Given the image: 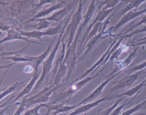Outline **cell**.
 <instances>
[{
	"mask_svg": "<svg viewBox=\"0 0 146 115\" xmlns=\"http://www.w3.org/2000/svg\"><path fill=\"white\" fill-rule=\"evenodd\" d=\"M96 1L97 0H91V3L88 6V10L84 16V20L82 23L79 24L71 45L68 49L66 50L64 60L68 68V77L70 76L72 72L74 71L76 64L77 56L75 50L79 38L83 30L88 25V23L94 14L95 11H96Z\"/></svg>",
	"mask_w": 146,
	"mask_h": 115,
	"instance_id": "obj_1",
	"label": "cell"
},
{
	"mask_svg": "<svg viewBox=\"0 0 146 115\" xmlns=\"http://www.w3.org/2000/svg\"><path fill=\"white\" fill-rule=\"evenodd\" d=\"M70 17H69L68 18L67 20V22L65 23L64 25L63 26V28H62V30L61 33L59 34V38L57 40V42L54 47V48L52 49V50L51 51V52L50 53L47 59H46L44 60V61L43 62V67H42V73L39 78V79L38 80L36 84L34 86V89H33V92L35 91L36 89H38L42 84V83H43V81L45 80V79H47L48 76L49 75L50 73L51 72V69L52 68V63L53 61L55 59L56 52L58 51V50L59 49V46H60V43L62 42V38L63 35V33L68 25V23L70 21Z\"/></svg>",
	"mask_w": 146,
	"mask_h": 115,
	"instance_id": "obj_2",
	"label": "cell"
},
{
	"mask_svg": "<svg viewBox=\"0 0 146 115\" xmlns=\"http://www.w3.org/2000/svg\"><path fill=\"white\" fill-rule=\"evenodd\" d=\"M103 67L98 71L95 75L94 76H90L85 79L80 80V81H76L74 83H71V85H70L69 88L67 89V90L60 92L59 93H57L56 95H55L53 96V100L51 103L52 104H58L59 102L61 101H66V100L68 98V101L70 100L71 96L76 93L77 91L80 90L81 88H82L86 84H87L88 82L91 81L92 80L94 79L95 77H96L98 76H99V73L103 71L106 67V66H103Z\"/></svg>",
	"mask_w": 146,
	"mask_h": 115,
	"instance_id": "obj_3",
	"label": "cell"
},
{
	"mask_svg": "<svg viewBox=\"0 0 146 115\" xmlns=\"http://www.w3.org/2000/svg\"><path fill=\"white\" fill-rule=\"evenodd\" d=\"M86 1L84 0H79L78 7L72 17L71 22L68 24L63 33L62 38L64 39L67 38L66 41V50L68 49L71 45L75 35V32L80 23L82 19V11L83 5L85 4Z\"/></svg>",
	"mask_w": 146,
	"mask_h": 115,
	"instance_id": "obj_4",
	"label": "cell"
},
{
	"mask_svg": "<svg viewBox=\"0 0 146 115\" xmlns=\"http://www.w3.org/2000/svg\"><path fill=\"white\" fill-rule=\"evenodd\" d=\"M67 83L66 84H67ZM66 84H60L59 85H55L54 83L46 86L43 89L40 91L37 94L29 97L27 98H23L21 102L17 103V105H21L24 106L26 109H28L31 106L36 104H42L46 102L50 98V96L58 88L64 86Z\"/></svg>",
	"mask_w": 146,
	"mask_h": 115,
	"instance_id": "obj_5",
	"label": "cell"
},
{
	"mask_svg": "<svg viewBox=\"0 0 146 115\" xmlns=\"http://www.w3.org/2000/svg\"><path fill=\"white\" fill-rule=\"evenodd\" d=\"M146 73V70H140L134 73H131L129 75H127L122 79L118 81H111L112 84H114L113 87L111 88L110 89L107 90L106 93H112L119 90L124 89L132 85L140 77H144V75Z\"/></svg>",
	"mask_w": 146,
	"mask_h": 115,
	"instance_id": "obj_6",
	"label": "cell"
},
{
	"mask_svg": "<svg viewBox=\"0 0 146 115\" xmlns=\"http://www.w3.org/2000/svg\"><path fill=\"white\" fill-rule=\"evenodd\" d=\"M34 0H12L10 6L8 7L13 17H17L25 13L34 5Z\"/></svg>",
	"mask_w": 146,
	"mask_h": 115,
	"instance_id": "obj_7",
	"label": "cell"
},
{
	"mask_svg": "<svg viewBox=\"0 0 146 115\" xmlns=\"http://www.w3.org/2000/svg\"><path fill=\"white\" fill-rule=\"evenodd\" d=\"M123 71H120L119 72H117L116 73H115L114 75H112L111 76H110V77H108V79H107L106 80H104L103 82H102L92 93H90V95H89L87 97H86L85 98H84L83 100H82L80 102L75 104V105L76 106V107L83 105V104H87L88 102H92L94 100H95L96 98H97L100 95H101L103 93V89L104 88V87L107 85V84L111 81V80L113 79L115 77H116L117 75H119L120 73H121Z\"/></svg>",
	"mask_w": 146,
	"mask_h": 115,
	"instance_id": "obj_8",
	"label": "cell"
},
{
	"mask_svg": "<svg viewBox=\"0 0 146 115\" xmlns=\"http://www.w3.org/2000/svg\"><path fill=\"white\" fill-rule=\"evenodd\" d=\"M139 48V46H136V47L133 50V51L129 52V54L127 56V57L125 59L117 61L116 63V65H115L114 69L107 75H105L106 76L105 77L107 79H108V77H110L112 75H114L115 73L119 72L120 71H123L124 69H126L127 67H128L131 64L132 61L135 58V57L136 56L137 51Z\"/></svg>",
	"mask_w": 146,
	"mask_h": 115,
	"instance_id": "obj_9",
	"label": "cell"
},
{
	"mask_svg": "<svg viewBox=\"0 0 146 115\" xmlns=\"http://www.w3.org/2000/svg\"><path fill=\"white\" fill-rule=\"evenodd\" d=\"M79 0H74L68 3L66 6L59 9L57 11L54 13L50 17H46L45 18L50 22H60L62 21V19L67 15L70 11H71L77 4Z\"/></svg>",
	"mask_w": 146,
	"mask_h": 115,
	"instance_id": "obj_10",
	"label": "cell"
},
{
	"mask_svg": "<svg viewBox=\"0 0 146 115\" xmlns=\"http://www.w3.org/2000/svg\"><path fill=\"white\" fill-rule=\"evenodd\" d=\"M114 9H108V10H105L104 9L102 8L101 10H100L99 11H98V14L96 16L95 18L94 19V20L92 22V23L88 26V27L87 28V29L86 30V32L84 34V35L82 38V41L80 43V46L79 47V48L78 50L77 51V54L80 51V50L82 48V47L83 44V43L87 37V36L88 35L89 32H90V31L91 30L92 27L94 26V25L97 23V22H103V20L107 17V16L110 14L112 13V12L113 11Z\"/></svg>",
	"mask_w": 146,
	"mask_h": 115,
	"instance_id": "obj_11",
	"label": "cell"
},
{
	"mask_svg": "<svg viewBox=\"0 0 146 115\" xmlns=\"http://www.w3.org/2000/svg\"><path fill=\"white\" fill-rule=\"evenodd\" d=\"M119 38H120V35L117 36L116 38H115L114 40L111 43V44L110 45L109 47L107 48V50L106 51V52L102 55V56L99 58V59L90 68H89L88 69H87V70L85 72V73H83L82 75H81L79 77L77 78L76 79L74 80V81H71V83H75V82H76V81H79V80L83 79L85 76H86L88 74H89V73H91V72H92V73H93L95 72L98 68H99L100 67H101L102 66H103V63H104V60H105V59H106V57H107V55H108L109 51H110V50L111 49V48L115 45V44L116 43V41L117 40V39H119Z\"/></svg>",
	"mask_w": 146,
	"mask_h": 115,
	"instance_id": "obj_12",
	"label": "cell"
},
{
	"mask_svg": "<svg viewBox=\"0 0 146 115\" xmlns=\"http://www.w3.org/2000/svg\"><path fill=\"white\" fill-rule=\"evenodd\" d=\"M145 13H146V8L140 11H135L130 10L128 11L127 13H125L123 15L121 19L115 25L111 27L112 31L113 32L116 31L118 29H119L123 26L125 25L128 22L135 19V18L139 17V16L143 14H145Z\"/></svg>",
	"mask_w": 146,
	"mask_h": 115,
	"instance_id": "obj_13",
	"label": "cell"
},
{
	"mask_svg": "<svg viewBox=\"0 0 146 115\" xmlns=\"http://www.w3.org/2000/svg\"><path fill=\"white\" fill-rule=\"evenodd\" d=\"M113 98H114V97H111V96H105L101 98H99L98 100H96L94 101L80 105V106H78L76 108H75L74 110H73L71 113H70L68 115H78V114H80L83 113L87 112L89 110H90L91 109H92V108H94V107H95V106H98V105H99L100 104H101L102 102H103L104 101H107V100H112V99H113Z\"/></svg>",
	"mask_w": 146,
	"mask_h": 115,
	"instance_id": "obj_14",
	"label": "cell"
},
{
	"mask_svg": "<svg viewBox=\"0 0 146 115\" xmlns=\"http://www.w3.org/2000/svg\"><path fill=\"white\" fill-rule=\"evenodd\" d=\"M103 30L101 31L100 32H99L96 35H95V36H94L93 38H92L87 43V44H86V46L83 47V48L76 55V56H77V58L79 57V55L81 54V52L84 50V48H86V50L85 51V53L84 54L83 56L82 57V58L80 59H79L78 61H81L83 59H84V57H86V56L91 51V50L101 40H102L103 39L107 38V37H109L110 35H107V36H103V34H104V32H103Z\"/></svg>",
	"mask_w": 146,
	"mask_h": 115,
	"instance_id": "obj_15",
	"label": "cell"
},
{
	"mask_svg": "<svg viewBox=\"0 0 146 115\" xmlns=\"http://www.w3.org/2000/svg\"><path fill=\"white\" fill-rule=\"evenodd\" d=\"M66 5V2L65 1L60 0L59 2H58V3H56L55 4L52 5L50 7H47V8H44V9H42V10L39 11L33 18H31V19H30L28 20H27L26 22V23H30V22H32V20L35 19L40 18H44V17H46V16L48 15L52 11H55L56 10H58V9H60L63 8V7H64V6Z\"/></svg>",
	"mask_w": 146,
	"mask_h": 115,
	"instance_id": "obj_16",
	"label": "cell"
},
{
	"mask_svg": "<svg viewBox=\"0 0 146 115\" xmlns=\"http://www.w3.org/2000/svg\"><path fill=\"white\" fill-rule=\"evenodd\" d=\"M23 40L28 42L31 43L42 44L39 42H36L31 40L30 39H28L27 38L23 36L19 31H18L17 30H16L14 28L10 29L7 31L6 36L4 38H3L2 39L0 40V44H2L4 42H8V41H11V40ZM42 45H43V44H42Z\"/></svg>",
	"mask_w": 146,
	"mask_h": 115,
	"instance_id": "obj_17",
	"label": "cell"
},
{
	"mask_svg": "<svg viewBox=\"0 0 146 115\" xmlns=\"http://www.w3.org/2000/svg\"><path fill=\"white\" fill-rule=\"evenodd\" d=\"M39 73L38 71H34L33 75L30 81V82L26 85V87L23 88V89L21 92V93L14 98V101L12 102L13 103L16 102L19 99L22 98V97L27 95L33 89L36 81L39 79Z\"/></svg>",
	"mask_w": 146,
	"mask_h": 115,
	"instance_id": "obj_18",
	"label": "cell"
},
{
	"mask_svg": "<svg viewBox=\"0 0 146 115\" xmlns=\"http://www.w3.org/2000/svg\"><path fill=\"white\" fill-rule=\"evenodd\" d=\"M21 29V25L13 18H7L0 20V30L2 31H8L10 29Z\"/></svg>",
	"mask_w": 146,
	"mask_h": 115,
	"instance_id": "obj_19",
	"label": "cell"
},
{
	"mask_svg": "<svg viewBox=\"0 0 146 115\" xmlns=\"http://www.w3.org/2000/svg\"><path fill=\"white\" fill-rule=\"evenodd\" d=\"M55 39V37L52 40L51 42V43L48 46L47 49L44 51L43 53H42L41 55L37 56H30V57L33 60V62L34 63V71H38V67L40 64L43 63V62L46 59V57L50 54V52L51 50L52 44L54 42V41Z\"/></svg>",
	"mask_w": 146,
	"mask_h": 115,
	"instance_id": "obj_20",
	"label": "cell"
},
{
	"mask_svg": "<svg viewBox=\"0 0 146 115\" xmlns=\"http://www.w3.org/2000/svg\"><path fill=\"white\" fill-rule=\"evenodd\" d=\"M62 49H61L60 51L59 52V53L58 54V55L57 56V58H56L55 64V65L53 69H52V71H51V72L49 74V75L51 76H55L60 63L62 61H63L64 59L66 52V42L64 41V39L63 38H62Z\"/></svg>",
	"mask_w": 146,
	"mask_h": 115,
	"instance_id": "obj_21",
	"label": "cell"
},
{
	"mask_svg": "<svg viewBox=\"0 0 146 115\" xmlns=\"http://www.w3.org/2000/svg\"><path fill=\"white\" fill-rule=\"evenodd\" d=\"M145 1L146 0H121V2H125L128 5L120 11L118 15L123 16L124 14L133 9H135V11H136L138 7Z\"/></svg>",
	"mask_w": 146,
	"mask_h": 115,
	"instance_id": "obj_22",
	"label": "cell"
},
{
	"mask_svg": "<svg viewBox=\"0 0 146 115\" xmlns=\"http://www.w3.org/2000/svg\"><path fill=\"white\" fill-rule=\"evenodd\" d=\"M145 87H146V79L137 86L127 91L124 93H123L121 94H120L115 96V97H124V96H129V97L133 96L135 95H138Z\"/></svg>",
	"mask_w": 146,
	"mask_h": 115,
	"instance_id": "obj_23",
	"label": "cell"
},
{
	"mask_svg": "<svg viewBox=\"0 0 146 115\" xmlns=\"http://www.w3.org/2000/svg\"><path fill=\"white\" fill-rule=\"evenodd\" d=\"M121 0H99L96 1V10L99 11L102 8L105 10L114 9Z\"/></svg>",
	"mask_w": 146,
	"mask_h": 115,
	"instance_id": "obj_24",
	"label": "cell"
},
{
	"mask_svg": "<svg viewBox=\"0 0 146 115\" xmlns=\"http://www.w3.org/2000/svg\"><path fill=\"white\" fill-rule=\"evenodd\" d=\"M67 69V66L64 60H63L60 63V64L59 66V68L58 69L57 72H56L55 76H54V78L53 80V81H54L53 83L55 85H59L61 84H60L61 80L66 73Z\"/></svg>",
	"mask_w": 146,
	"mask_h": 115,
	"instance_id": "obj_25",
	"label": "cell"
},
{
	"mask_svg": "<svg viewBox=\"0 0 146 115\" xmlns=\"http://www.w3.org/2000/svg\"><path fill=\"white\" fill-rule=\"evenodd\" d=\"M29 80V79H26L25 80H23L22 81H17L7 88H6L3 92L0 93V101L9 94L15 91L16 89H19L20 87L21 88L22 87L24 86Z\"/></svg>",
	"mask_w": 146,
	"mask_h": 115,
	"instance_id": "obj_26",
	"label": "cell"
},
{
	"mask_svg": "<svg viewBox=\"0 0 146 115\" xmlns=\"http://www.w3.org/2000/svg\"><path fill=\"white\" fill-rule=\"evenodd\" d=\"M19 31L21 35L26 38H35L36 39L42 40V37L46 35L45 31H39V30H33L31 31H25L21 29L16 30Z\"/></svg>",
	"mask_w": 146,
	"mask_h": 115,
	"instance_id": "obj_27",
	"label": "cell"
},
{
	"mask_svg": "<svg viewBox=\"0 0 146 115\" xmlns=\"http://www.w3.org/2000/svg\"><path fill=\"white\" fill-rule=\"evenodd\" d=\"M33 21H37L38 22V23L35 24V25H29V26H25L23 27V28H26V27H34L37 30L41 31L43 29L45 28H48L50 24L52 23V22H50L47 20L45 18H37L35 19L32 20Z\"/></svg>",
	"mask_w": 146,
	"mask_h": 115,
	"instance_id": "obj_28",
	"label": "cell"
},
{
	"mask_svg": "<svg viewBox=\"0 0 146 115\" xmlns=\"http://www.w3.org/2000/svg\"><path fill=\"white\" fill-rule=\"evenodd\" d=\"M4 60H12L14 63L17 62H33V60L29 56H22V55H13L2 57L0 59V61Z\"/></svg>",
	"mask_w": 146,
	"mask_h": 115,
	"instance_id": "obj_29",
	"label": "cell"
},
{
	"mask_svg": "<svg viewBox=\"0 0 146 115\" xmlns=\"http://www.w3.org/2000/svg\"><path fill=\"white\" fill-rule=\"evenodd\" d=\"M145 106H146V97L144 98L143 101H141L140 103L136 105L132 108H130L128 110L124 111L123 112L121 113L120 115H131L140 110L144 109Z\"/></svg>",
	"mask_w": 146,
	"mask_h": 115,
	"instance_id": "obj_30",
	"label": "cell"
},
{
	"mask_svg": "<svg viewBox=\"0 0 146 115\" xmlns=\"http://www.w3.org/2000/svg\"><path fill=\"white\" fill-rule=\"evenodd\" d=\"M128 50V46L126 44L124 45H120L115 50V51L111 54L108 63H112L113 61L115 59H117L119 56L121 54V53L124 51H125Z\"/></svg>",
	"mask_w": 146,
	"mask_h": 115,
	"instance_id": "obj_31",
	"label": "cell"
},
{
	"mask_svg": "<svg viewBox=\"0 0 146 115\" xmlns=\"http://www.w3.org/2000/svg\"><path fill=\"white\" fill-rule=\"evenodd\" d=\"M124 97H119V98L110 107L106 109H100L98 112V115H110L112 110L118 105V104L121 102Z\"/></svg>",
	"mask_w": 146,
	"mask_h": 115,
	"instance_id": "obj_32",
	"label": "cell"
},
{
	"mask_svg": "<svg viewBox=\"0 0 146 115\" xmlns=\"http://www.w3.org/2000/svg\"><path fill=\"white\" fill-rule=\"evenodd\" d=\"M62 21L60 22V23L58 26L54 27L47 28L46 30H45L46 35L53 36H55L56 35L60 34L62 32V28H63L62 27Z\"/></svg>",
	"mask_w": 146,
	"mask_h": 115,
	"instance_id": "obj_33",
	"label": "cell"
},
{
	"mask_svg": "<svg viewBox=\"0 0 146 115\" xmlns=\"http://www.w3.org/2000/svg\"><path fill=\"white\" fill-rule=\"evenodd\" d=\"M46 103H42V104H39L37 105H36L34 108H33L31 109H28L26 111H25L22 115H47L45 114H40L39 113V109L45 106Z\"/></svg>",
	"mask_w": 146,
	"mask_h": 115,
	"instance_id": "obj_34",
	"label": "cell"
},
{
	"mask_svg": "<svg viewBox=\"0 0 146 115\" xmlns=\"http://www.w3.org/2000/svg\"><path fill=\"white\" fill-rule=\"evenodd\" d=\"M145 67H146V60H145L143 63H141L140 64H139L136 65L132 66V67H131L128 69L126 68V69H124L123 71L127 73V75H129V74L132 73L133 72L142 70Z\"/></svg>",
	"mask_w": 146,
	"mask_h": 115,
	"instance_id": "obj_35",
	"label": "cell"
},
{
	"mask_svg": "<svg viewBox=\"0 0 146 115\" xmlns=\"http://www.w3.org/2000/svg\"><path fill=\"white\" fill-rule=\"evenodd\" d=\"M143 24H146V14H143L141 15V17L140 19L136 24H135V25H133L132 26H129V27H128V29H124V32H123V35H125V34H127L128 32L132 31V30H133L137 26H141Z\"/></svg>",
	"mask_w": 146,
	"mask_h": 115,
	"instance_id": "obj_36",
	"label": "cell"
},
{
	"mask_svg": "<svg viewBox=\"0 0 146 115\" xmlns=\"http://www.w3.org/2000/svg\"><path fill=\"white\" fill-rule=\"evenodd\" d=\"M60 0H39V2L38 3H34L33 6V11L35 13V11L42 6L48 4V3H56V2H59Z\"/></svg>",
	"mask_w": 146,
	"mask_h": 115,
	"instance_id": "obj_37",
	"label": "cell"
},
{
	"mask_svg": "<svg viewBox=\"0 0 146 115\" xmlns=\"http://www.w3.org/2000/svg\"><path fill=\"white\" fill-rule=\"evenodd\" d=\"M76 106L75 105H72V106H68V105H63L62 106H60L59 108H58V109H56V110H55L52 114V115H58L59 113H64V112H68L70 111L72 109H74L75 108H76Z\"/></svg>",
	"mask_w": 146,
	"mask_h": 115,
	"instance_id": "obj_38",
	"label": "cell"
},
{
	"mask_svg": "<svg viewBox=\"0 0 146 115\" xmlns=\"http://www.w3.org/2000/svg\"><path fill=\"white\" fill-rule=\"evenodd\" d=\"M137 95H135V96H133V97H132V98H131L130 100H129L128 101H125L123 104H121V105H120V106H117L113 110H112V112L111 113V114H110V115H119L120 113H121V110H122V109L125 106H126L127 105H128L129 103H130L136 97V96H137Z\"/></svg>",
	"mask_w": 146,
	"mask_h": 115,
	"instance_id": "obj_39",
	"label": "cell"
},
{
	"mask_svg": "<svg viewBox=\"0 0 146 115\" xmlns=\"http://www.w3.org/2000/svg\"><path fill=\"white\" fill-rule=\"evenodd\" d=\"M143 32H146V24H145L143 27L139 28L137 30H136L135 31H134L133 32H132V33L128 34V35H125V38H130L131 36H132L133 35H136L139 33H143Z\"/></svg>",
	"mask_w": 146,
	"mask_h": 115,
	"instance_id": "obj_40",
	"label": "cell"
},
{
	"mask_svg": "<svg viewBox=\"0 0 146 115\" xmlns=\"http://www.w3.org/2000/svg\"><path fill=\"white\" fill-rule=\"evenodd\" d=\"M127 46H143V45H146V40H143L141 41H138V42H131L129 41L128 42L125 44Z\"/></svg>",
	"mask_w": 146,
	"mask_h": 115,
	"instance_id": "obj_41",
	"label": "cell"
},
{
	"mask_svg": "<svg viewBox=\"0 0 146 115\" xmlns=\"http://www.w3.org/2000/svg\"><path fill=\"white\" fill-rule=\"evenodd\" d=\"M26 110V108L23 106L21 105H19L18 109L16 110V111L14 112L13 115H22L23 114V112Z\"/></svg>",
	"mask_w": 146,
	"mask_h": 115,
	"instance_id": "obj_42",
	"label": "cell"
},
{
	"mask_svg": "<svg viewBox=\"0 0 146 115\" xmlns=\"http://www.w3.org/2000/svg\"><path fill=\"white\" fill-rule=\"evenodd\" d=\"M15 63H10L7 65H0V69H4V68H10L11 67H12V65H13Z\"/></svg>",
	"mask_w": 146,
	"mask_h": 115,
	"instance_id": "obj_43",
	"label": "cell"
},
{
	"mask_svg": "<svg viewBox=\"0 0 146 115\" xmlns=\"http://www.w3.org/2000/svg\"><path fill=\"white\" fill-rule=\"evenodd\" d=\"M10 5L9 3L5 2L4 0H0V6L5 7V6H6L7 5Z\"/></svg>",
	"mask_w": 146,
	"mask_h": 115,
	"instance_id": "obj_44",
	"label": "cell"
},
{
	"mask_svg": "<svg viewBox=\"0 0 146 115\" xmlns=\"http://www.w3.org/2000/svg\"><path fill=\"white\" fill-rule=\"evenodd\" d=\"M7 108H9V106H7V107H4V108L0 110V115H4L6 109H7Z\"/></svg>",
	"mask_w": 146,
	"mask_h": 115,
	"instance_id": "obj_45",
	"label": "cell"
},
{
	"mask_svg": "<svg viewBox=\"0 0 146 115\" xmlns=\"http://www.w3.org/2000/svg\"><path fill=\"white\" fill-rule=\"evenodd\" d=\"M10 99H11V98H10L9 100H8L7 101V102H5L4 104H2V105H0V109H1V108H2L5 107V105H7V103L9 102V101H10Z\"/></svg>",
	"mask_w": 146,
	"mask_h": 115,
	"instance_id": "obj_46",
	"label": "cell"
},
{
	"mask_svg": "<svg viewBox=\"0 0 146 115\" xmlns=\"http://www.w3.org/2000/svg\"><path fill=\"white\" fill-rule=\"evenodd\" d=\"M2 50V47H1V48H0V59L1 58V51Z\"/></svg>",
	"mask_w": 146,
	"mask_h": 115,
	"instance_id": "obj_47",
	"label": "cell"
},
{
	"mask_svg": "<svg viewBox=\"0 0 146 115\" xmlns=\"http://www.w3.org/2000/svg\"><path fill=\"white\" fill-rule=\"evenodd\" d=\"M0 35H1V36H3V32H2V31H1V30H0Z\"/></svg>",
	"mask_w": 146,
	"mask_h": 115,
	"instance_id": "obj_48",
	"label": "cell"
},
{
	"mask_svg": "<svg viewBox=\"0 0 146 115\" xmlns=\"http://www.w3.org/2000/svg\"><path fill=\"white\" fill-rule=\"evenodd\" d=\"M138 115H142V114H138Z\"/></svg>",
	"mask_w": 146,
	"mask_h": 115,
	"instance_id": "obj_49",
	"label": "cell"
},
{
	"mask_svg": "<svg viewBox=\"0 0 146 115\" xmlns=\"http://www.w3.org/2000/svg\"><path fill=\"white\" fill-rule=\"evenodd\" d=\"M145 115H146V113H145Z\"/></svg>",
	"mask_w": 146,
	"mask_h": 115,
	"instance_id": "obj_50",
	"label": "cell"
},
{
	"mask_svg": "<svg viewBox=\"0 0 146 115\" xmlns=\"http://www.w3.org/2000/svg\"><path fill=\"white\" fill-rule=\"evenodd\" d=\"M51 115H52V114H51Z\"/></svg>",
	"mask_w": 146,
	"mask_h": 115,
	"instance_id": "obj_51",
	"label": "cell"
}]
</instances>
